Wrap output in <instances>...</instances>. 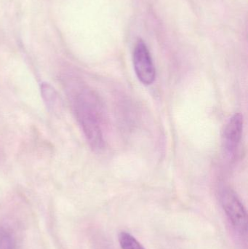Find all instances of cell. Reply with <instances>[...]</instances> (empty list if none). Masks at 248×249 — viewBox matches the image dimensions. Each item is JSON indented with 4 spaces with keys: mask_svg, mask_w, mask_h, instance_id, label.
<instances>
[{
    "mask_svg": "<svg viewBox=\"0 0 248 249\" xmlns=\"http://www.w3.org/2000/svg\"><path fill=\"white\" fill-rule=\"evenodd\" d=\"M122 249H145L133 235L128 232H121L118 237Z\"/></svg>",
    "mask_w": 248,
    "mask_h": 249,
    "instance_id": "5b68a950",
    "label": "cell"
},
{
    "mask_svg": "<svg viewBox=\"0 0 248 249\" xmlns=\"http://www.w3.org/2000/svg\"><path fill=\"white\" fill-rule=\"evenodd\" d=\"M133 67L135 74L144 86H151L155 81L156 70L151 54L145 42L139 41L133 51Z\"/></svg>",
    "mask_w": 248,
    "mask_h": 249,
    "instance_id": "3957f363",
    "label": "cell"
},
{
    "mask_svg": "<svg viewBox=\"0 0 248 249\" xmlns=\"http://www.w3.org/2000/svg\"><path fill=\"white\" fill-rule=\"evenodd\" d=\"M221 200L223 209L233 228L240 235H246L247 212L237 193L231 189H224L221 193Z\"/></svg>",
    "mask_w": 248,
    "mask_h": 249,
    "instance_id": "7a4b0ae2",
    "label": "cell"
},
{
    "mask_svg": "<svg viewBox=\"0 0 248 249\" xmlns=\"http://www.w3.org/2000/svg\"><path fill=\"white\" fill-rule=\"evenodd\" d=\"M66 88L74 115L87 142L95 150H101L105 141L100 101L92 90L74 80H66Z\"/></svg>",
    "mask_w": 248,
    "mask_h": 249,
    "instance_id": "6da1fadb",
    "label": "cell"
},
{
    "mask_svg": "<svg viewBox=\"0 0 248 249\" xmlns=\"http://www.w3.org/2000/svg\"><path fill=\"white\" fill-rule=\"evenodd\" d=\"M42 93L47 105L50 108H55L58 105V98L56 92L49 84L44 83L42 86Z\"/></svg>",
    "mask_w": 248,
    "mask_h": 249,
    "instance_id": "52a82bcc",
    "label": "cell"
},
{
    "mask_svg": "<svg viewBox=\"0 0 248 249\" xmlns=\"http://www.w3.org/2000/svg\"><path fill=\"white\" fill-rule=\"evenodd\" d=\"M0 249H17L14 235L6 227L0 228Z\"/></svg>",
    "mask_w": 248,
    "mask_h": 249,
    "instance_id": "8992f818",
    "label": "cell"
},
{
    "mask_svg": "<svg viewBox=\"0 0 248 249\" xmlns=\"http://www.w3.org/2000/svg\"><path fill=\"white\" fill-rule=\"evenodd\" d=\"M244 120L240 113H236L230 118L226 125L223 134V149L226 155L230 158L235 156L239 145L241 142Z\"/></svg>",
    "mask_w": 248,
    "mask_h": 249,
    "instance_id": "277c9868",
    "label": "cell"
}]
</instances>
